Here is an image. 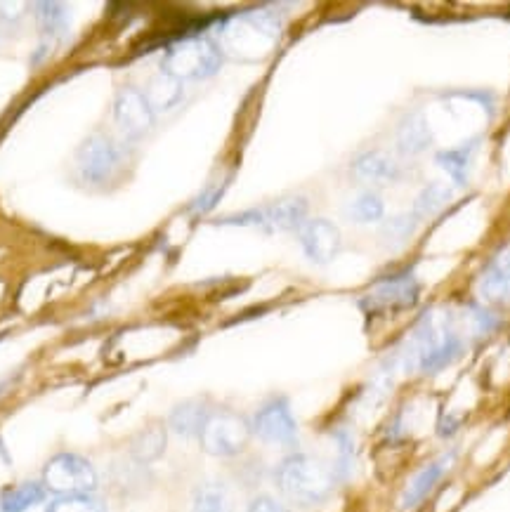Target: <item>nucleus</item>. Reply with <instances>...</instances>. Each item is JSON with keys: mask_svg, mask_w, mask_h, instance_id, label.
I'll return each instance as SVG.
<instances>
[{"mask_svg": "<svg viewBox=\"0 0 510 512\" xmlns=\"http://www.w3.org/2000/svg\"><path fill=\"white\" fill-rule=\"evenodd\" d=\"M430 142H433V133H430L423 114L407 116L397 128V149L402 154H421L430 147Z\"/></svg>", "mask_w": 510, "mask_h": 512, "instance_id": "nucleus-16", "label": "nucleus"}, {"mask_svg": "<svg viewBox=\"0 0 510 512\" xmlns=\"http://www.w3.org/2000/svg\"><path fill=\"white\" fill-rule=\"evenodd\" d=\"M418 298H421V284H418L411 272H402L378 279L359 305L369 314L402 312L414 307Z\"/></svg>", "mask_w": 510, "mask_h": 512, "instance_id": "nucleus-9", "label": "nucleus"}, {"mask_svg": "<svg viewBox=\"0 0 510 512\" xmlns=\"http://www.w3.org/2000/svg\"><path fill=\"white\" fill-rule=\"evenodd\" d=\"M352 170H355L359 180H369V182H392L397 175H400L397 163L381 152L362 154L359 159H355V163H352Z\"/></svg>", "mask_w": 510, "mask_h": 512, "instance_id": "nucleus-18", "label": "nucleus"}, {"mask_svg": "<svg viewBox=\"0 0 510 512\" xmlns=\"http://www.w3.org/2000/svg\"><path fill=\"white\" fill-rule=\"evenodd\" d=\"M246 512H289L279 501H274L272 496H258L253 498Z\"/></svg>", "mask_w": 510, "mask_h": 512, "instance_id": "nucleus-29", "label": "nucleus"}, {"mask_svg": "<svg viewBox=\"0 0 510 512\" xmlns=\"http://www.w3.org/2000/svg\"><path fill=\"white\" fill-rule=\"evenodd\" d=\"M48 512H107L104 503L93 494L88 496H67V498H55L48 505Z\"/></svg>", "mask_w": 510, "mask_h": 512, "instance_id": "nucleus-26", "label": "nucleus"}, {"mask_svg": "<svg viewBox=\"0 0 510 512\" xmlns=\"http://www.w3.org/2000/svg\"><path fill=\"white\" fill-rule=\"evenodd\" d=\"M480 295L492 305H510V246L489 260L480 277Z\"/></svg>", "mask_w": 510, "mask_h": 512, "instance_id": "nucleus-14", "label": "nucleus"}, {"mask_svg": "<svg viewBox=\"0 0 510 512\" xmlns=\"http://www.w3.org/2000/svg\"><path fill=\"white\" fill-rule=\"evenodd\" d=\"M114 121L126 137H142L154 126V111L149 107L145 93L137 88L119 90L114 100Z\"/></svg>", "mask_w": 510, "mask_h": 512, "instance_id": "nucleus-11", "label": "nucleus"}, {"mask_svg": "<svg viewBox=\"0 0 510 512\" xmlns=\"http://www.w3.org/2000/svg\"><path fill=\"white\" fill-rule=\"evenodd\" d=\"M449 196H451V192H449L447 187L440 185V182H433V185H428L421 194H418L414 215H416V218H425V215H435L437 210H442L444 206H447Z\"/></svg>", "mask_w": 510, "mask_h": 512, "instance_id": "nucleus-24", "label": "nucleus"}, {"mask_svg": "<svg viewBox=\"0 0 510 512\" xmlns=\"http://www.w3.org/2000/svg\"><path fill=\"white\" fill-rule=\"evenodd\" d=\"M279 29V19L265 10L227 15L220 26V45L239 59H260L277 45Z\"/></svg>", "mask_w": 510, "mask_h": 512, "instance_id": "nucleus-3", "label": "nucleus"}, {"mask_svg": "<svg viewBox=\"0 0 510 512\" xmlns=\"http://www.w3.org/2000/svg\"><path fill=\"white\" fill-rule=\"evenodd\" d=\"M473 152H475V142H466L463 147L440 152L435 156V161H437V166H440L444 173H447L451 180L456 182V185H466Z\"/></svg>", "mask_w": 510, "mask_h": 512, "instance_id": "nucleus-20", "label": "nucleus"}, {"mask_svg": "<svg viewBox=\"0 0 510 512\" xmlns=\"http://www.w3.org/2000/svg\"><path fill=\"white\" fill-rule=\"evenodd\" d=\"M48 496L43 482H19L0 494V512H26L41 505Z\"/></svg>", "mask_w": 510, "mask_h": 512, "instance_id": "nucleus-17", "label": "nucleus"}, {"mask_svg": "<svg viewBox=\"0 0 510 512\" xmlns=\"http://www.w3.org/2000/svg\"><path fill=\"white\" fill-rule=\"evenodd\" d=\"M36 17L38 24H41L43 34L48 36H62L69 26V17L64 12L62 5L57 3H38L36 5Z\"/></svg>", "mask_w": 510, "mask_h": 512, "instance_id": "nucleus-23", "label": "nucleus"}, {"mask_svg": "<svg viewBox=\"0 0 510 512\" xmlns=\"http://www.w3.org/2000/svg\"><path fill=\"white\" fill-rule=\"evenodd\" d=\"M345 215H348L352 222H364V225H369V222H381L385 215L383 199L371 192L359 194L357 199L350 201V206L345 208Z\"/></svg>", "mask_w": 510, "mask_h": 512, "instance_id": "nucleus-22", "label": "nucleus"}, {"mask_svg": "<svg viewBox=\"0 0 510 512\" xmlns=\"http://www.w3.org/2000/svg\"><path fill=\"white\" fill-rule=\"evenodd\" d=\"M274 482L281 494L298 505H319L331 496L338 479L331 465L310 454H291L279 463Z\"/></svg>", "mask_w": 510, "mask_h": 512, "instance_id": "nucleus-2", "label": "nucleus"}, {"mask_svg": "<svg viewBox=\"0 0 510 512\" xmlns=\"http://www.w3.org/2000/svg\"><path fill=\"white\" fill-rule=\"evenodd\" d=\"M222 64V50L211 38L194 36L173 43L166 48L163 57V74L178 78V81H199L213 76Z\"/></svg>", "mask_w": 510, "mask_h": 512, "instance_id": "nucleus-4", "label": "nucleus"}, {"mask_svg": "<svg viewBox=\"0 0 510 512\" xmlns=\"http://www.w3.org/2000/svg\"><path fill=\"white\" fill-rule=\"evenodd\" d=\"M211 413L213 409L206 399H189L170 411L168 428L180 437H199Z\"/></svg>", "mask_w": 510, "mask_h": 512, "instance_id": "nucleus-15", "label": "nucleus"}, {"mask_svg": "<svg viewBox=\"0 0 510 512\" xmlns=\"http://www.w3.org/2000/svg\"><path fill=\"white\" fill-rule=\"evenodd\" d=\"M194 512H230L225 487H220V484H204V487L196 491Z\"/></svg>", "mask_w": 510, "mask_h": 512, "instance_id": "nucleus-25", "label": "nucleus"}, {"mask_svg": "<svg viewBox=\"0 0 510 512\" xmlns=\"http://www.w3.org/2000/svg\"><path fill=\"white\" fill-rule=\"evenodd\" d=\"M145 97H147L149 107H152L154 114H156V111L173 109L182 97L180 81H178V78L163 74V71H161L159 76H154L152 81H149L147 90H145Z\"/></svg>", "mask_w": 510, "mask_h": 512, "instance_id": "nucleus-19", "label": "nucleus"}, {"mask_svg": "<svg viewBox=\"0 0 510 512\" xmlns=\"http://www.w3.org/2000/svg\"><path fill=\"white\" fill-rule=\"evenodd\" d=\"M225 187H227V182H220V185H211V187H206V192L199 196V199H196L194 203H192V210L194 213H208V210H211L215 203L220 201V196L225 194Z\"/></svg>", "mask_w": 510, "mask_h": 512, "instance_id": "nucleus-28", "label": "nucleus"}, {"mask_svg": "<svg viewBox=\"0 0 510 512\" xmlns=\"http://www.w3.org/2000/svg\"><path fill=\"white\" fill-rule=\"evenodd\" d=\"M298 241L303 246L307 258L317 265H326L336 258L340 246H343V239H340L338 227L329 220H307L303 227L298 229Z\"/></svg>", "mask_w": 510, "mask_h": 512, "instance_id": "nucleus-12", "label": "nucleus"}, {"mask_svg": "<svg viewBox=\"0 0 510 512\" xmlns=\"http://www.w3.org/2000/svg\"><path fill=\"white\" fill-rule=\"evenodd\" d=\"M416 222H418L416 215H402V218H392V220L385 222L383 232H385V236H390V239H397V241L407 239V236L414 232Z\"/></svg>", "mask_w": 510, "mask_h": 512, "instance_id": "nucleus-27", "label": "nucleus"}, {"mask_svg": "<svg viewBox=\"0 0 510 512\" xmlns=\"http://www.w3.org/2000/svg\"><path fill=\"white\" fill-rule=\"evenodd\" d=\"M454 458H456L454 451H449V454L435 458V461H430L428 465H425V468L418 470L416 475L411 477L407 489H404L402 508L407 512L421 508V505L428 501V496L433 494L437 484L442 482L444 475H447V472L451 470V465H454Z\"/></svg>", "mask_w": 510, "mask_h": 512, "instance_id": "nucleus-13", "label": "nucleus"}, {"mask_svg": "<svg viewBox=\"0 0 510 512\" xmlns=\"http://www.w3.org/2000/svg\"><path fill=\"white\" fill-rule=\"evenodd\" d=\"M43 487L48 494H55L57 498L67 496H88L97 489V477L95 465L88 458L78 454H64L52 456L43 468Z\"/></svg>", "mask_w": 510, "mask_h": 512, "instance_id": "nucleus-5", "label": "nucleus"}, {"mask_svg": "<svg viewBox=\"0 0 510 512\" xmlns=\"http://www.w3.org/2000/svg\"><path fill=\"white\" fill-rule=\"evenodd\" d=\"M251 420L234 411H213L201 430L199 442L206 454L218 458H232L244 454L251 442Z\"/></svg>", "mask_w": 510, "mask_h": 512, "instance_id": "nucleus-6", "label": "nucleus"}, {"mask_svg": "<svg viewBox=\"0 0 510 512\" xmlns=\"http://www.w3.org/2000/svg\"><path fill=\"white\" fill-rule=\"evenodd\" d=\"M496 328L492 312L470 305L461 312H425L397 350L395 366L433 376L466 352L468 336H487Z\"/></svg>", "mask_w": 510, "mask_h": 512, "instance_id": "nucleus-1", "label": "nucleus"}, {"mask_svg": "<svg viewBox=\"0 0 510 512\" xmlns=\"http://www.w3.org/2000/svg\"><path fill=\"white\" fill-rule=\"evenodd\" d=\"M307 222V201L300 196H291V199H281L267 206L244 210V213L230 215L222 218L220 225L232 227H255L263 232H293L300 229Z\"/></svg>", "mask_w": 510, "mask_h": 512, "instance_id": "nucleus-7", "label": "nucleus"}, {"mask_svg": "<svg viewBox=\"0 0 510 512\" xmlns=\"http://www.w3.org/2000/svg\"><path fill=\"white\" fill-rule=\"evenodd\" d=\"M163 451H166V430L161 425H154V428H147L140 432L130 444V454L137 458L140 463H152L159 458Z\"/></svg>", "mask_w": 510, "mask_h": 512, "instance_id": "nucleus-21", "label": "nucleus"}, {"mask_svg": "<svg viewBox=\"0 0 510 512\" xmlns=\"http://www.w3.org/2000/svg\"><path fill=\"white\" fill-rule=\"evenodd\" d=\"M251 430L267 444L277 446H296L298 442V423L293 418L289 399L272 397L255 411L251 418Z\"/></svg>", "mask_w": 510, "mask_h": 512, "instance_id": "nucleus-10", "label": "nucleus"}, {"mask_svg": "<svg viewBox=\"0 0 510 512\" xmlns=\"http://www.w3.org/2000/svg\"><path fill=\"white\" fill-rule=\"evenodd\" d=\"M76 175L85 185H104L114 180L123 166V149L111 137H88L76 152Z\"/></svg>", "mask_w": 510, "mask_h": 512, "instance_id": "nucleus-8", "label": "nucleus"}]
</instances>
